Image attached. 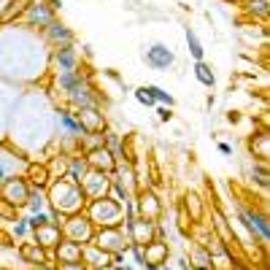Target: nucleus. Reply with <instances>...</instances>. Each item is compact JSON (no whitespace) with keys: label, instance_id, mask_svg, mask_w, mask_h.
Instances as JSON below:
<instances>
[{"label":"nucleus","instance_id":"f257e3e1","mask_svg":"<svg viewBox=\"0 0 270 270\" xmlns=\"http://www.w3.org/2000/svg\"><path fill=\"white\" fill-rule=\"evenodd\" d=\"M30 189L22 179H6L3 181V200H8L11 205H27Z\"/></svg>","mask_w":270,"mask_h":270},{"label":"nucleus","instance_id":"f03ea898","mask_svg":"<svg viewBox=\"0 0 270 270\" xmlns=\"http://www.w3.org/2000/svg\"><path fill=\"white\" fill-rule=\"evenodd\" d=\"M173 51L165 46V44H154L149 51H146V62L154 68V70H168L173 65Z\"/></svg>","mask_w":270,"mask_h":270},{"label":"nucleus","instance_id":"7ed1b4c3","mask_svg":"<svg viewBox=\"0 0 270 270\" xmlns=\"http://www.w3.org/2000/svg\"><path fill=\"white\" fill-rule=\"evenodd\" d=\"M35 243L38 246H54V243H60V227L54 222L38 227V230H35Z\"/></svg>","mask_w":270,"mask_h":270},{"label":"nucleus","instance_id":"20e7f679","mask_svg":"<svg viewBox=\"0 0 270 270\" xmlns=\"http://www.w3.org/2000/svg\"><path fill=\"white\" fill-rule=\"evenodd\" d=\"M241 219L246 222V227L248 230H257L259 233V238H262V241L267 243V238H270V230H267V224H265V219H259V216H254L252 211H241Z\"/></svg>","mask_w":270,"mask_h":270},{"label":"nucleus","instance_id":"39448f33","mask_svg":"<svg viewBox=\"0 0 270 270\" xmlns=\"http://www.w3.org/2000/svg\"><path fill=\"white\" fill-rule=\"evenodd\" d=\"M57 65H60V73H73L76 70V54L70 46H60L57 51Z\"/></svg>","mask_w":270,"mask_h":270},{"label":"nucleus","instance_id":"423d86ee","mask_svg":"<svg viewBox=\"0 0 270 270\" xmlns=\"http://www.w3.org/2000/svg\"><path fill=\"white\" fill-rule=\"evenodd\" d=\"M27 22H38V25H44V27H49L51 25V11L44 6V3H33L30 6V11H27Z\"/></svg>","mask_w":270,"mask_h":270},{"label":"nucleus","instance_id":"0eeeda50","mask_svg":"<svg viewBox=\"0 0 270 270\" xmlns=\"http://www.w3.org/2000/svg\"><path fill=\"white\" fill-rule=\"evenodd\" d=\"M60 257L65 259L62 265H79V259H81V248L73 243V241H68V243H60Z\"/></svg>","mask_w":270,"mask_h":270},{"label":"nucleus","instance_id":"6e6552de","mask_svg":"<svg viewBox=\"0 0 270 270\" xmlns=\"http://www.w3.org/2000/svg\"><path fill=\"white\" fill-rule=\"evenodd\" d=\"M22 259L35 262V265H46V254H44V248H41L38 243H25L22 246Z\"/></svg>","mask_w":270,"mask_h":270},{"label":"nucleus","instance_id":"1a4fd4ad","mask_svg":"<svg viewBox=\"0 0 270 270\" xmlns=\"http://www.w3.org/2000/svg\"><path fill=\"white\" fill-rule=\"evenodd\" d=\"M195 79L200 81L203 87H214L216 84V76H214V70L205 65V62L200 60V62H195Z\"/></svg>","mask_w":270,"mask_h":270},{"label":"nucleus","instance_id":"9d476101","mask_svg":"<svg viewBox=\"0 0 270 270\" xmlns=\"http://www.w3.org/2000/svg\"><path fill=\"white\" fill-rule=\"evenodd\" d=\"M89 162L95 165V168H103V170H111L113 168V160H111V151L108 149H95L89 154Z\"/></svg>","mask_w":270,"mask_h":270},{"label":"nucleus","instance_id":"9b49d317","mask_svg":"<svg viewBox=\"0 0 270 270\" xmlns=\"http://www.w3.org/2000/svg\"><path fill=\"white\" fill-rule=\"evenodd\" d=\"M186 46H189V54L200 62L203 60V54H205V49H203V44H200V38L195 35V30H189L186 27Z\"/></svg>","mask_w":270,"mask_h":270},{"label":"nucleus","instance_id":"f8f14e48","mask_svg":"<svg viewBox=\"0 0 270 270\" xmlns=\"http://www.w3.org/2000/svg\"><path fill=\"white\" fill-rule=\"evenodd\" d=\"M146 92H149V95L154 98V103H165V106H168V108H173L176 106V100H173V95H168V92H165V89H160V87H154V84H149L146 87Z\"/></svg>","mask_w":270,"mask_h":270},{"label":"nucleus","instance_id":"ddd939ff","mask_svg":"<svg viewBox=\"0 0 270 270\" xmlns=\"http://www.w3.org/2000/svg\"><path fill=\"white\" fill-rule=\"evenodd\" d=\"M49 35L54 38V41H60L62 46H68V44H70V38H73V35H70V30H65L62 25H54V22L49 25Z\"/></svg>","mask_w":270,"mask_h":270},{"label":"nucleus","instance_id":"4468645a","mask_svg":"<svg viewBox=\"0 0 270 270\" xmlns=\"http://www.w3.org/2000/svg\"><path fill=\"white\" fill-rule=\"evenodd\" d=\"M30 181H33L35 186H44L46 181H49V173H46V168H30Z\"/></svg>","mask_w":270,"mask_h":270},{"label":"nucleus","instance_id":"2eb2a0df","mask_svg":"<svg viewBox=\"0 0 270 270\" xmlns=\"http://www.w3.org/2000/svg\"><path fill=\"white\" fill-rule=\"evenodd\" d=\"M27 224H30V230H38V227L51 224V222H49V214H46V211H38V214H33V216L27 219Z\"/></svg>","mask_w":270,"mask_h":270},{"label":"nucleus","instance_id":"dca6fc26","mask_svg":"<svg viewBox=\"0 0 270 270\" xmlns=\"http://www.w3.org/2000/svg\"><path fill=\"white\" fill-rule=\"evenodd\" d=\"M27 205H30V211H33V214L44 211V195H41L38 189H35V192H30V197H27Z\"/></svg>","mask_w":270,"mask_h":270},{"label":"nucleus","instance_id":"f3484780","mask_svg":"<svg viewBox=\"0 0 270 270\" xmlns=\"http://www.w3.org/2000/svg\"><path fill=\"white\" fill-rule=\"evenodd\" d=\"M135 100H138L141 106H154V98L146 92V87H138V89H135Z\"/></svg>","mask_w":270,"mask_h":270},{"label":"nucleus","instance_id":"a211bd4d","mask_svg":"<svg viewBox=\"0 0 270 270\" xmlns=\"http://www.w3.org/2000/svg\"><path fill=\"white\" fill-rule=\"evenodd\" d=\"M27 233H30L27 219H16V224H14V235H16V238H25Z\"/></svg>","mask_w":270,"mask_h":270},{"label":"nucleus","instance_id":"6ab92c4d","mask_svg":"<svg viewBox=\"0 0 270 270\" xmlns=\"http://www.w3.org/2000/svg\"><path fill=\"white\" fill-rule=\"evenodd\" d=\"M0 216H6V219H16V214L11 208V203L8 200H0Z\"/></svg>","mask_w":270,"mask_h":270},{"label":"nucleus","instance_id":"aec40b11","mask_svg":"<svg viewBox=\"0 0 270 270\" xmlns=\"http://www.w3.org/2000/svg\"><path fill=\"white\" fill-rule=\"evenodd\" d=\"M8 179V170H6V165H3V157H0V184H3Z\"/></svg>","mask_w":270,"mask_h":270},{"label":"nucleus","instance_id":"412c9836","mask_svg":"<svg viewBox=\"0 0 270 270\" xmlns=\"http://www.w3.org/2000/svg\"><path fill=\"white\" fill-rule=\"evenodd\" d=\"M170 117H173V113H170L168 108H160V119H162V122H168Z\"/></svg>","mask_w":270,"mask_h":270},{"label":"nucleus","instance_id":"4be33fe9","mask_svg":"<svg viewBox=\"0 0 270 270\" xmlns=\"http://www.w3.org/2000/svg\"><path fill=\"white\" fill-rule=\"evenodd\" d=\"M219 151L222 154H233V146H230V143H219Z\"/></svg>","mask_w":270,"mask_h":270}]
</instances>
